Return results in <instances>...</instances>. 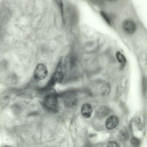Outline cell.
Returning <instances> with one entry per match:
<instances>
[{
    "label": "cell",
    "instance_id": "obj_3",
    "mask_svg": "<svg viewBox=\"0 0 147 147\" xmlns=\"http://www.w3.org/2000/svg\"><path fill=\"white\" fill-rule=\"evenodd\" d=\"M48 71L46 66L43 63L38 64L36 66L34 72V79L40 81L45 79L47 76Z\"/></svg>",
    "mask_w": 147,
    "mask_h": 147
},
{
    "label": "cell",
    "instance_id": "obj_12",
    "mask_svg": "<svg viewBox=\"0 0 147 147\" xmlns=\"http://www.w3.org/2000/svg\"><path fill=\"white\" fill-rule=\"evenodd\" d=\"M107 147H119V146L116 142L112 141L108 143Z\"/></svg>",
    "mask_w": 147,
    "mask_h": 147
},
{
    "label": "cell",
    "instance_id": "obj_8",
    "mask_svg": "<svg viewBox=\"0 0 147 147\" xmlns=\"http://www.w3.org/2000/svg\"><path fill=\"white\" fill-rule=\"evenodd\" d=\"M116 57L118 62L120 64V67L121 69L125 66L126 59L123 54L120 52L117 51L116 53Z\"/></svg>",
    "mask_w": 147,
    "mask_h": 147
},
{
    "label": "cell",
    "instance_id": "obj_14",
    "mask_svg": "<svg viewBox=\"0 0 147 147\" xmlns=\"http://www.w3.org/2000/svg\"><path fill=\"white\" fill-rule=\"evenodd\" d=\"M1 147H11V146H9V145H5L2 146Z\"/></svg>",
    "mask_w": 147,
    "mask_h": 147
},
{
    "label": "cell",
    "instance_id": "obj_10",
    "mask_svg": "<svg viewBox=\"0 0 147 147\" xmlns=\"http://www.w3.org/2000/svg\"><path fill=\"white\" fill-rule=\"evenodd\" d=\"M100 14L107 23L109 26L111 25V21L107 15L103 11H100Z\"/></svg>",
    "mask_w": 147,
    "mask_h": 147
},
{
    "label": "cell",
    "instance_id": "obj_11",
    "mask_svg": "<svg viewBox=\"0 0 147 147\" xmlns=\"http://www.w3.org/2000/svg\"><path fill=\"white\" fill-rule=\"evenodd\" d=\"M57 3L59 7L60 10L61 16L62 19V21H64L63 9V5L62 2L61 1H57Z\"/></svg>",
    "mask_w": 147,
    "mask_h": 147
},
{
    "label": "cell",
    "instance_id": "obj_1",
    "mask_svg": "<svg viewBox=\"0 0 147 147\" xmlns=\"http://www.w3.org/2000/svg\"><path fill=\"white\" fill-rule=\"evenodd\" d=\"M62 61L61 59L59 62L55 71L52 75L47 85L43 87L44 90H49L56 84L61 83L63 81L64 75Z\"/></svg>",
    "mask_w": 147,
    "mask_h": 147
},
{
    "label": "cell",
    "instance_id": "obj_7",
    "mask_svg": "<svg viewBox=\"0 0 147 147\" xmlns=\"http://www.w3.org/2000/svg\"><path fill=\"white\" fill-rule=\"evenodd\" d=\"M93 108L91 105L88 103L83 104L81 108V113L82 116L86 118H90L92 114Z\"/></svg>",
    "mask_w": 147,
    "mask_h": 147
},
{
    "label": "cell",
    "instance_id": "obj_5",
    "mask_svg": "<svg viewBox=\"0 0 147 147\" xmlns=\"http://www.w3.org/2000/svg\"><path fill=\"white\" fill-rule=\"evenodd\" d=\"M122 28L126 33L131 35L134 33L136 29V25L133 20L127 19L124 20L123 22Z\"/></svg>",
    "mask_w": 147,
    "mask_h": 147
},
{
    "label": "cell",
    "instance_id": "obj_9",
    "mask_svg": "<svg viewBox=\"0 0 147 147\" xmlns=\"http://www.w3.org/2000/svg\"><path fill=\"white\" fill-rule=\"evenodd\" d=\"M131 142L132 145L134 147H138L140 145V141L138 139L132 137L131 140Z\"/></svg>",
    "mask_w": 147,
    "mask_h": 147
},
{
    "label": "cell",
    "instance_id": "obj_6",
    "mask_svg": "<svg viewBox=\"0 0 147 147\" xmlns=\"http://www.w3.org/2000/svg\"><path fill=\"white\" fill-rule=\"evenodd\" d=\"M119 122V118L116 115H113L110 116L106 120L105 125L109 130H111L115 128Z\"/></svg>",
    "mask_w": 147,
    "mask_h": 147
},
{
    "label": "cell",
    "instance_id": "obj_4",
    "mask_svg": "<svg viewBox=\"0 0 147 147\" xmlns=\"http://www.w3.org/2000/svg\"><path fill=\"white\" fill-rule=\"evenodd\" d=\"M62 97L65 104L67 107H72L75 106L77 103L76 95L73 92H68L65 93Z\"/></svg>",
    "mask_w": 147,
    "mask_h": 147
},
{
    "label": "cell",
    "instance_id": "obj_13",
    "mask_svg": "<svg viewBox=\"0 0 147 147\" xmlns=\"http://www.w3.org/2000/svg\"><path fill=\"white\" fill-rule=\"evenodd\" d=\"M13 109L14 111L16 113L20 112L21 109L20 104H16L13 105Z\"/></svg>",
    "mask_w": 147,
    "mask_h": 147
},
{
    "label": "cell",
    "instance_id": "obj_2",
    "mask_svg": "<svg viewBox=\"0 0 147 147\" xmlns=\"http://www.w3.org/2000/svg\"><path fill=\"white\" fill-rule=\"evenodd\" d=\"M58 96L54 93L46 95L43 100L42 104L44 107L48 111L55 113L58 108Z\"/></svg>",
    "mask_w": 147,
    "mask_h": 147
}]
</instances>
